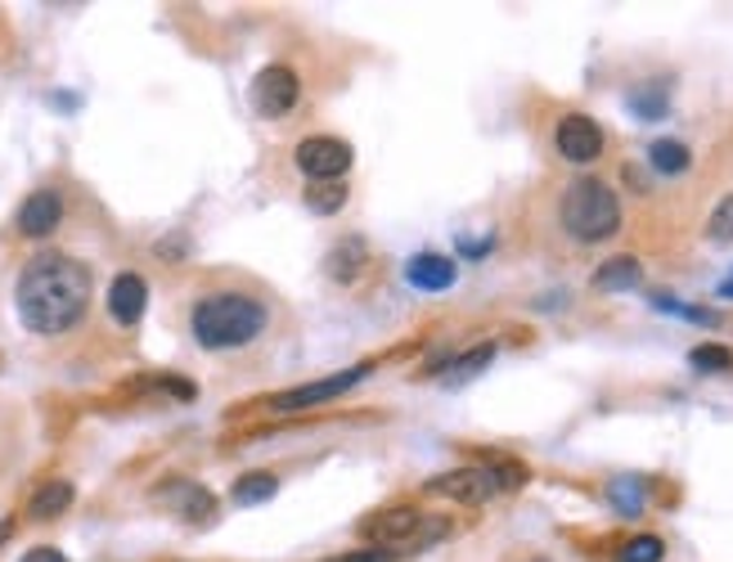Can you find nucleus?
I'll list each match as a JSON object with an SVG mask.
<instances>
[{
    "instance_id": "obj_1",
    "label": "nucleus",
    "mask_w": 733,
    "mask_h": 562,
    "mask_svg": "<svg viewBox=\"0 0 733 562\" xmlns=\"http://www.w3.org/2000/svg\"><path fill=\"white\" fill-rule=\"evenodd\" d=\"M14 302H19V320L32 333H41V337L69 333L91 306V270L77 257L41 252L23 266Z\"/></svg>"
},
{
    "instance_id": "obj_2",
    "label": "nucleus",
    "mask_w": 733,
    "mask_h": 562,
    "mask_svg": "<svg viewBox=\"0 0 733 562\" xmlns=\"http://www.w3.org/2000/svg\"><path fill=\"white\" fill-rule=\"evenodd\" d=\"M189 329H193L198 346L234 351V346H248L265 329V306L248 293H208L193 302Z\"/></svg>"
},
{
    "instance_id": "obj_3",
    "label": "nucleus",
    "mask_w": 733,
    "mask_h": 562,
    "mask_svg": "<svg viewBox=\"0 0 733 562\" xmlns=\"http://www.w3.org/2000/svg\"><path fill=\"white\" fill-rule=\"evenodd\" d=\"M558 217H563V230L576 239V243H604L621 230V202L617 194L594 180V176H580L563 189V202H558Z\"/></svg>"
},
{
    "instance_id": "obj_4",
    "label": "nucleus",
    "mask_w": 733,
    "mask_h": 562,
    "mask_svg": "<svg viewBox=\"0 0 733 562\" xmlns=\"http://www.w3.org/2000/svg\"><path fill=\"white\" fill-rule=\"evenodd\" d=\"M526 472L517 464H491V468H459V472H441L432 477L423 490L437 500H454V504H486L495 500L504 486H522Z\"/></svg>"
},
{
    "instance_id": "obj_5",
    "label": "nucleus",
    "mask_w": 733,
    "mask_h": 562,
    "mask_svg": "<svg viewBox=\"0 0 733 562\" xmlns=\"http://www.w3.org/2000/svg\"><path fill=\"white\" fill-rule=\"evenodd\" d=\"M297 167L311 180L328 185V180H338V176L352 171V145H347V139H338V135H311V139H302V145H297Z\"/></svg>"
},
{
    "instance_id": "obj_6",
    "label": "nucleus",
    "mask_w": 733,
    "mask_h": 562,
    "mask_svg": "<svg viewBox=\"0 0 733 562\" xmlns=\"http://www.w3.org/2000/svg\"><path fill=\"white\" fill-rule=\"evenodd\" d=\"M369 361L365 365H356V370H343V374H333V378H320V383H306V387H293V392H280L275 400H271V409H280V414H293V409H311V405H324V400H333V396H343V392H352L360 378H369Z\"/></svg>"
},
{
    "instance_id": "obj_7",
    "label": "nucleus",
    "mask_w": 733,
    "mask_h": 562,
    "mask_svg": "<svg viewBox=\"0 0 733 562\" xmlns=\"http://www.w3.org/2000/svg\"><path fill=\"white\" fill-rule=\"evenodd\" d=\"M297 73L293 67H284V63H275V67H261L256 73V82H252V108L261 113V117H284L293 104H297Z\"/></svg>"
},
{
    "instance_id": "obj_8",
    "label": "nucleus",
    "mask_w": 733,
    "mask_h": 562,
    "mask_svg": "<svg viewBox=\"0 0 733 562\" xmlns=\"http://www.w3.org/2000/svg\"><path fill=\"white\" fill-rule=\"evenodd\" d=\"M554 145H558V154H563L567 163L589 167L598 154H604V131H598V122L585 117V113H567V117L558 122V131H554Z\"/></svg>"
},
{
    "instance_id": "obj_9",
    "label": "nucleus",
    "mask_w": 733,
    "mask_h": 562,
    "mask_svg": "<svg viewBox=\"0 0 733 562\" xmlns=\"http://www.w3.org/2000/svg\"><path fill=\"white\" fill-rule=\"evenodd\" d=\"M378 549H391V544H415L419 531H423V513L401 504V509H387V513H374L365 527H360Z\"/></svg>"
},
{
    "instance_id": "obj_10",
    "label": "nucleus",
    "mask_w": 733,
    "mask_h": 562,
    "mask_svg": "<svg viewBox=\"0 0 733 562\" xmlns=\"http://www.w3.org/2000/svg\"><path fill=\"white\" fill-rule=\"evenodd\" d=\"M154 500H158V504H167L171 513H180L185 522H208V518L217 513L212 490L193 486V481H185V477H176V481L158 486V490H154Z\"/></svg>"
},
{
    "instance_id": "obj_11",
    "label": "nucleus",
    "mask_w": 733,
    "mask_h": 562,
    "mask_svg": "<svg viewBox=\"0 0 733 562\" xmlns=\"http://www.w3.org/2000/svg\"><path fill=\"white\" fill-rule=\"evenodd\" d=\"M59 221H63V198H59L54 189H36V194L23 198V207H19V230H23L28 239L54 235Z\"/></svg>"
},
{
    "instance_id": "obj_12",
    "label": "nucleus",
    "mask_w": 733,
    "mask_h": 562,
    "mask_svg": "<svg viewBox=\"0 0 733 562\" xmlns=\"http://www.w3.org/2000/svg\"><path fill=\"white\" fill-rule=\"evenodd\" d=\"M145 306H149V284L140 274H117L113 279V289H108V315L117 320V324H140V315H145Z\"/></svg>"
},
{
    "instance_id": "obj_13",
    "label": "nucleus",
    "mask_w": 733,
    "mask_h": 562,
    "mask_svg": "<svg viewBox=\"0 0 733 562\" xmlns=\"http://www.w3.org/2000/svg\"><path fill=\"white\" fill-rule=\"evenodd\" d=\"M454 261L450 257H441V252H419L410 266H406V279L419 289V293H446L450 284H454Z\"/></svg>"
},
{
    "instance_id": "obj_14",
    "label": "nucleus",
    "mask_w": 733,
    "mask_h": 562,
    "mask_svg": "<svg viewBox=\"0 0 733 562\" xmlns=\"http://www.w3.org/2000/svg\"><path fill=\"white\" fill-rule=\"evenodd\" d=\"M639 279H643V270H639L635 257H612V261H604L594 270L589 284L598 293H626V289H639Z\"/></svg>"
},
{
    "instance_id": "obj_15",
    "label": "nucleus",
    "mask_w": 733,
    "mask_h": 562,
    "mask_svg": "<svg viewBox=\"0 0 733 562\" xmlns=\"http://www.w3.org/2000/svg\"><path fill=\"white\" fill-rule=\"evenodd\" d=\"M69 504H73V481H63V477H54V481H45L36 496L28 500V513L36 518V522H45V518H59V513H69Z\"/></svg>"
},
{
    "instance_id": "obj_16",
    "label": "nucleus",
    "mask_w": 733,
    "mask_h": 562,
    "mask_svg": "<svg viewBox=\"0 0 733 562\" xmlns=\"http://www.w3.org/2000/svg\"><path fill=\"white\" fill-rule=\"evenodd\" d=\"M365 239H347V243H338V248H333L328 252V279H338V284H352V279L365 270Z\"/></svg>"
},
{
    "instance_id": "obj_17",
    "label": "nucleus",
    "mask_w": 733,
    "mask_h": 562,
    "mask_svg": "<svg viewBox=\"0 0 733 562\" xmlns=\"http://www.w3.org/2000/svg\"><path fill=\"white\" fill-rule=\"evenodd\" d=\"M275 490H280L275 472H248V477H239V481H234L230 500H234L239 509H252V504H265V500H275Z\"/></svg>"
},
{
    "instance_id": "obj_18",
    "label": "nucleus",
    "mask_w": 733,
    "mask_h": 562,
    "mask_svg": "<svg viewBox=\"0 0 733 562\" xmlns=\"http://www.w3.org/2000/svg\"><path fill=\"white\" fill-rule=\"evenodd\" d=\"M648 163L661 171V176H680V171H689V149L680 145V139H657V145L648 149Z\"/></svg>"
},
{
    "instance_id": "obj_19",
    "label": "nucleus",
    "mask_w": 733,
    "mask_h": 562,
    "mask_svg": "<svg viewBox=\"0 0 733 562\" xmlns=\"http://www.w3.org/2000/svg\"><path fill=\"white\" fill-rule=\"evenodd\" d=\"M689 365L702 370V374H729L733 370V351L720 346V342H702V346L689 351Z\"/></svg>"
},
{
    "instance_id": "obj_20",
    "label": "nucleus",
    "mask_w": 733,
    "mask_h": 562,
    "mask_svg": "<svg viewBox=\"0 0 733 562\" xmlns=\"http://www.w3.org/2000/svg\"><path fill=\"white\" fill-rule=\"evenodd\" d=\"M343 202H347V185H338V180L306 189V207H311V212H320V217H333Z\"/></svg>"
},
{
    "instance_id": "obj_21",
    "label": "nucleus",
    "mask_w": 733,
    "mask_h": 562,
    "mask_svg": "<svg viewBox=\"0 0 733 562\" xmlns=\"http://www.w3.org/2000/svg\"><path fill=\"white\" fill-rule=\"evenodd\" d=\"M495 361V346H473L469 356H459L454 365H450V374H446V383H469L473 374H482L486 365Z\"/></svg>"
},
{
    "instance_id": "obj_22",
    "label": "nucleus",
    "mask_w": 733,
    "mask_h": 562,
    "mask_svg": "<svg viewBox=\"0 0 733 562\" xmlns=\"http://www.w3.org/2000/svg\"><path fill=\"white\" fill-rule=\"evenodd\" d=\"M608 496H612V504H617L626 518H635V513L643 509V486H639L635 477H621V481H612V490H608Z\"/></svg>"
},
{
    "instance_id": "obj_23",
    "label": "nucleus",
    "mask_w": 733,
    "mask_h": 562,
    "mask_svg": "<svg viewBox=\"0 0 733 562\" xmlns=\"http://www.w3.org/2000/svg\"><path fill=\"white\" fill-rule=\"evenodd\" d=\"M706 239L711 243H733V194L715 202V212L706 221Z\"/></svg>"
},
{
    "instance_id": "obj_24",
    "label": "nucleus",
    "mask_w": 733,
    "mask_h": 562,
    "mask_svg": "<svg viewBox=\"0 0 733 562\" xmlns=\"http://www.w3.org/2000/svg\"><path fill=\"white\" fill-rule=\"evenodd\" d=\"M630 108H635V117H643V122H657V117L666 113V86L635 91V95H630Z\"/></svg>"
},
{
    "instance_id": "obj_25",
    "label": "nucleus",
    "mask_w": 733,
    "mask_h": 562,
    "mask_svg": "<svg viewBox=\"0 0 733 562\" xmlns=\"http://www.w3.org/2000/svg\"><path fill=\"white\" fill-rule=\"evenodd\" d=\"M661 553H666V544L657 535H639L621 549V562H661Z\"/></svg>"
},
{
    "instance_id": "obj_26",
    "label": "nucleus",
    "mask_w": 733,
    "mask_h": 562,
    "mask_svg": "<svg viewBox=\"0 0 733 562\" xmlns=\"http://www.w3.org/2000/svg\"><path fill=\"white\" fill-rule=\"evenodd\" d=\"M396 558H401V553H396V549H360V553H347V558H338V562H396Z\"/></svg>"
},
{
    "instance_id": "obj_27",
    "label": "nucleus",
    "mask_w": 733,
    "mask_h": 562,
    "mask_svg": "<svg viewBox=\"0 0 733 562\" xmlns=\"http://www.w3.org/2000/svg\"><path fill=\"white\" fill-rule=\"evenodd\" d=\"M19 562H69V558H63L59 549H50V544H36V549H28Z\"/></svg>"
},
{
    "instance_id": "obj_28",
    "label": "nucleus",
    "mask_w": 733,
    "mask_h": 562,
    "mask_svg": "<svg viewBox=\"0 0 733 562\" xmlns=\"http://www.w3.org/2000/svg\"><path fill=\"white\" fill-rule=\"evenodd\" d=\"M715 298H724V302H733V274H724V279H720V289H715Z\"/></svg>"
}]
</instances>
